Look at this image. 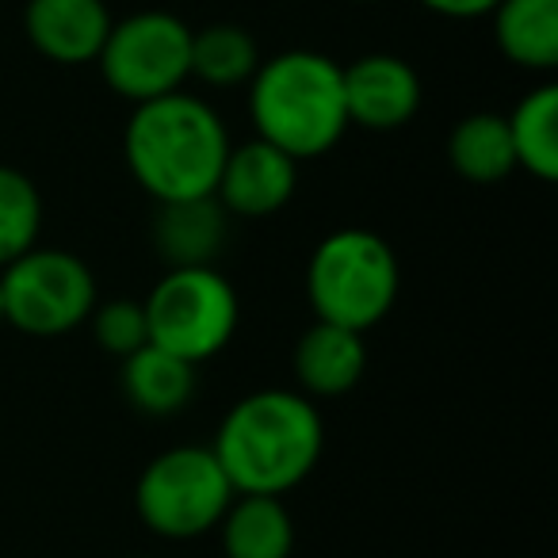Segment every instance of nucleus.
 <instances>
[{"label":"nucleus","mask_w":558,"mask_h":558,"mask_svg":"<svg viewBox=\"0 0 558 558\" xmlns=\"http://www.w3.org/2000/svg\"><path fill=\"white\" fill-rule=\"evenodd\" d=\"M509 138L517 165L527 169L535 180H555L558 177V88L539 85L512 108Z\"/></svg>","instance_id":"obj_18"},{"label":"nucleus","mask_w":558,"mask_h":558,"mask_svg":"<svg viewBox=\"0 0 558 558\" xmlns=\"http://www.w3.org/2000/svg\"><path fill=\"white\" fill-rule=\"evenodd\" d=\"M142 311H146L149 344L187 364L218 356L238 329V295L230 279H222V271H215L210 264L169 268V276L149 291Z\"/></svg>","instance_id":"obj_5"},{"label":"nucleus","mask_w":558,"mask_h":558,"mask_svg":"<svg viewBox=\"0 0 558 558\" xmlns=\"http://www.w3.org/2000/svg\"><path fill=\"white\" fill-rule=\"evenodd\" d=\"M402 271L398 256L379 233L360 230H337L314 248L311 268H306V295L318 314V322L344 326L367 333L379 326L398 303Z\"/></svg>","instance_id":"obj_4"},{"label":"nucleus","mask_w":558,"mask_h":558,"mask_svg":"<svg viewBox=\"0 0 558 558\" xmlns=\"http://www.w3.org/2000/svg\"><path fill=\"white\" fill-rule=\"evenodd\" d=\"M299 184V161L276 149L271 142L256 138L226 154L222 177H218L215 199L226 215L238 218H268L288 207Z\"/></svg>","instance_id":"obj_10"},{"label":"nucleus","mask_w":558,"mask_h":558,"mask_svg":"<svg viewBox=\"0 0 558 558\" xmlns=\"http://www.w3.org/2000/svg\"><path fill=\"white\" fill-rule=\"evenodd\" d=\"M123 390L134 410L149 413V417H172L192 402L195 364L157 349V344H142L123 360Z\"/></svg>","instance_id":"obj_15"},{"label":"nucleus","mask_w":558,"mask_h":558,"mask_svg":"<svg viewBox=\"0 0 558 558\" xmlns=\"http://www.w3.org/2000/svg\"><path fill=\"white\" fill-rule=\"evenodd\" d=\"M448 157L451 169L463 180L474 184H497L517 169V154H512V138H509V123L505 116H466L463 123H456L448 138Z\"/></svg>","instance_id":"obj_17"},{"label":"nucleus","mask_w":558,"mask_h":558,"mask_svg":"<svg viewBox=\"0 0 558 558\" xmlns=\"http://www.w3.org/2000/svg\"><path fill=\"white\" fill-rule=\"evenodd\" d=\"M0 322H4V295H0Z\"/></svg>","instance_id":"obj_23"},{"label":"nucleus","mask_w":558,"mask_h":558,"mask_svg":"<svg viewBox=\"0 0 558 558\" xmlns=\"http://www.w3.org/2000/svg\"><path fill=\"white\" fill-rule=\"evenodd\" d=\"M326 428L314 402L295 390L245 395L218 425L210 444L233 494L279 497L318 466Z\"/></svg>","instance_id":"obj_1"},{"label":"nucleus","mask_w":558,"mask_h":558,"mask_svg":"<svg viewBox=\"0 0 558 558\" xmlns=\"http://www.w3.org/2000/svg\"><path fill=\"white\" fill-rule=\"evenodd\" d=\"M248 116L264 142L295 161L322 157L349 131L341 65L314 50H288L248 77Z\"/></svg>","instance_id":"obj_3"},{"label":"nucleus","mask_w":558,"mask_h":558,"mask_svg":"<svg viewBox=\"0 0 558 558\" xmlns=\"http://www.w3.org/2000/svg\"><path fill=\"white\" fill-rule=\"evenodd\" d=\"M233 486L210 448H169L142 471L134 505L142 524L165 539H192L218 527Z\"/></svg>","instance_id":"obj_6"},{"label":"nucleus","mask_w":558,"mask_h":558,"mask_svg":"<svg viewBox=\"0 0 558 558\" xmlns=\"http://www.w3.org/2000/svg\"><path fill=\"white\" fill-rule=\"evenodd\" d=\"M497 47L524 70L558 65V0H501L494 12Z\"/></svg>","instance_id":"obj_16"},{"label":"nucleus","mask_w":558,"mask_h":558,"mask_svg":"<svg viewBox=\"0 0 558 558\" xmlns=\"http://www.w3.org/2000/svg\"><path fill=\"white\" fill-rule=\"evenodd\" d=\"M126 169L157 203L215 195L230 134L215 108L187 93L134 104L123 138Z\"/></svg>","instance_id":"obj_2"},{"label":"nucleus","mask_w":558,"mask_h":558,"mask_svg":"<svg viewBox=\"0 0 558 558\" xmlns=\"http://www.w3.org/2000/svg\"><path fill=\"white\" fill-rule=\"evenodd\" d=\"M93 333L100 341V349H108L111 356H131L142 344H149V329H146V311L142 303L131 299H111L104 306H93Z\"/></svg>","instance_id":"obj_21"},{"label":"nucleus","mask_w":558,"mask_h":558,"mask_svg":"<svg viewBox=\"0 0 558 558\" xmlns=\"http://www.w3.org/2000/svg\"><path fill=\"white\" fill-rule=\"evenodd\" d=\"M218 524L226 558H291L295 547L288 505L268 494H238Z\"/></svg>","instance_id":"obj_14"},{"label":"nucleus","mask_w":558,"mask_h":558,"mask_svg":"<svg viewBox=\"0 0 558 558\" xmlns=\"http://www.w3.org/2000/svg\"><path fill=\"white\" fill-rule=\"evenodd\" d=\"M43 199L20 169L0 165V268L39 245Z\"/></svg>","instance_id":"obj_20"},{"label":"nucleus","mask_w":558,"mask_h":558,"mask_svg":"<svg viewBox=\"0 0 558 558\" xmlns=\"http://www.w3.org/2000/svg\"><path fill=\"white\" fill-rule=\"evenodd\" d=\"M344 111L349 126L364 131H398L421 108V77L405 58L367 54L352 65H341Z\"/></svg>","instance_id":"obj_9"},{"label":"nucleus","mask_w":558,"mask_h":558,"mask_svg":"<svg viewBox=\"0 0 558 558\" xmlns=\"http://www.w3.org/2000/svg\"><path fill=\"white\" fill-rule=\"evenodd\" d=\"M360 4H372V0H360Z\"/></svg>","instance_id":"obj_24"},{"label":"nucleus","mask_w":558,"mask_h":558,"mask_svg":"<svg viewBox=\"0 0 558 558\" xmlns=\"http://www.w3.org/2000/svg\"><path fill=\"white\" fill-rule=\"evenodd\" d=\"M428 12L436 16H448V20H478L489 16V12L501 4V0H421Z\"/></svg>","instance_id":"obj_22"},{"label":"nucleus","mask_w":558,"mask_h":558,"mask_svg":"<svg viewBox=\"0 0 558 558\" xmlns=\"http://www.w3.org/2000/svg\"><path fill=\"white\" fill-rule=\"evenodd\" d=\"M157 253L169 260V268H195L210 264V256L226 241V210L215 195L203 199H177L161 203L154 222Z\"/></svg>","instance_id":"obj_13"},{"label":"nucleus","mask_w":558,"mask_h":558,"mask_svg":"<svg viewBox=\"0 0 558 558\" xmlns=\"http://www.w3.org/2000/svg\"><path fill=\"white\" fill-rule=\"evenodd\" d=\"M4 322L32 337H62L88 322L96 306V279L88 264L62 248H27L4 264L0 276Z\"/></svg>","instance_id":"obj_7"},{"label":"nucleus","mask_w":558,"mask_h":558,"mask_svg":"<svg viewBox=\"0 0 558 558\" xmlns=\"http://www.w3.org/2000/svg\"><path fill=\"white\" fill-rule=\"evenodd\" d=\"M367 367V344L364 333L344 326L318 322L303 333L295 349V375L306 395L314 398H337L349 395Z\"/></svg>","instance_id":"obj_12"},{"label":"nucleus","mask_w":558,"mask_h":558,"mask_svg":"<svg viewBox=\"0 0 558 558\" xmlns=\"http://www.w3.org/2000/svg\"><path fill=\"white\" fill-rule=\"evenodd\" d=\"M96 62L111 93L131 104L180 93L192 77V27L172 12H138L123 24H111Z\"/></svg>","instance_id":"obj_8"},{"label":"nucleus","mask_w":558,"mask_h":558,"mask_svg":"<svg viewBox=\"0 0 558 558\" xmlns=\"http://www.w3.org/2000/svg\"><path fill=\"white\" fill-rule=\"evenodd\" d=\"M24 32L43 58L58 65H81L100 58L111 16L104 0H27Z\"/></svg>","instance_id":"obj_11"},{"label":"nucleus","mask_w":558,"mask_h":558,"mask_svg":"<svg viewBox=\"0 0 558 558\" xmlns=\"http://www.w3.org/2000/svg\"><path fill=\"white\" fill-rule=\"evenodd\" d=\"M260 65V50H256L253 35L245 27L215 24L192 32V77L215 88L245 85Z\"/></svg>","instance_id":"obj_19"}]
</instances>
